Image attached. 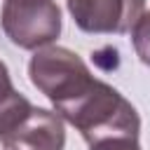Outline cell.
<instances>
[{
	"instance_id": "cell-1",
	"label": "cell",
	"mask_w": 150,
	"mask_h": 150,
	"mask_svg": "<svg viewBox=\"0 0 150 150\" xmlns=\"http://www.w3.org/2000/svg\"><path fill=\"white\" fill-rule=\"evenodd\" d=\"M28 75L89 145L110 138H138L136 108L115 87L96 80L75 52L66 47L38 49L28 63Z\"/></svg>"
},
{
	"instance_id": "cell-2",
	"label": "cell",
	"mask_w": 150,
	"mask_h": 150,
	"mask_svg": "<svg viewBox=\"0 0 150 150\" xmlns=\"http://www.w3.org/2000/svg\"><path fill=\"white\" fill-rule=\"evenodd\" d=\"M0 23L16 47L40 49L59 38L61 9L54 0H5Z\"/></svg>"
},
{
	"instance_id": "cell-3",
	"label": "cell",
	"mask_w": 150,
	"mask_h": 150,
	"mask_svg": "<svg viewBox=\"0 0 150 150\" xmlns=\"http://www.w3.org/2000/svg\"><path fill=\"white\" fill-rule=\"evenodd\" d=\"M143 7L145 0H68V12L84 33H127Z\"/></svg>"
},
{
	"instance_id": "cell-4",
	"label": "cell",
	"mask_w": 150,
	"mask_h": 150,
	"mask_svg": "<svg viewBox=\"0 0 150 150\" xmlns=\"http://www.w3.org/2000/svg\"><path fill=\"white\" fill-rule=\"evenodd\" d=\"M5 150H63L66 131L59 112L35 108L0 138Z\"/></svg>"
},
{
	"instance_id": "cell-5",
	"label": "cell",
	"mask_w": 150,
	"mask_h": 150,
	"mask_svg": "<svg viewBox=\"0 0 150 150\" xmlns=\"http://www.w3.org/2000/svg\"><path fill=\"white\" fill-rule=\"evenodd\" d=\"M30 110H33V103L14 89L7 66L0 61V138L9 134Z\"/></svg>"
},
{
	"instance_id": "cell-6",
	"label": "cell",
	"mask_w": 150,
	"mask_h": 150,
	"mask_svg": "<svg viewBox=\"0 0 150 150\" xmlns=\"http://www.w3.org/2000/svg\"><path fill=\"white\" fill-rule=\"evenodd\" d=\"M131 42H134L138 59L145 66H150V12H145L131 28Z\"/></svg>"
},
{
	"instance_id": "cell-7",
	"label": "cell",
	"mask_w": 150,
	"mask_h": 150,
	"mask_svg": "<svg viewBox=\"0 0 150 150\" xmlns=\"http://www.w3.org/2000/svg\"><path fill=\"white\" fill-rule=\"evenodd\" d=\"M89 150H141V145H138V138H110V141L89 145Z\"/></svg>"
}]
</instances>
